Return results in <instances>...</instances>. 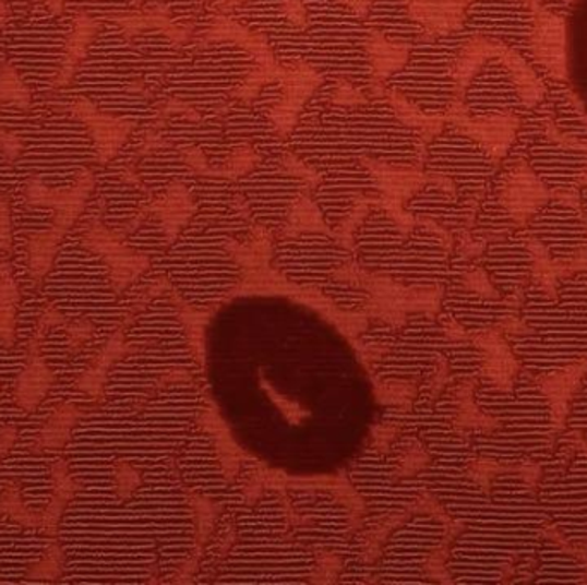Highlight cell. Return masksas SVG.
<instances>
[{"mask_svg":"<svg viewBox=\"0 0 587 585\" xmlns=\"http://www.w3.org/2000/svg\"><path fill=\"white\" fill-rule=\"evenodd\" d=\"M567 428L575 434H579L580 440L587 445V392L579 389L577 395L572 398L571 409H568Z\"/></svg>","mask_w":587,"mask_h":585,"instance_id":"2e32d148","label":"cell"},{"mask_svg":"<svg viewBox=\"0 0 587 585\" xmlns=\"http://www.w3.org/2000/svg\"><path fill=\"white\" fill-rule=\"evenodd\" d=\"M65 342H68V350L71 356L80 353L95 335V325L86 318H77V320H69L64 326Z\"/></svg>","mask_w":587,"mask_h":585,"instance_id":"9a60e30c","label":"cell"},{"mask_svg":"<svg viewBox=\"0 0 587 585\" xmlns=\"http://www.w3.org/2000/svg\"><path fill=\"white\" fill-rule=\"evenodd\" d=\"M116 491L119 498L125 500L129 494L133 493L134 489L140 486V476L131 465L125 462H117L116 464Z\"/></svg>","mask_w":587,"mask_h":585,"instance_id":"ac0fdd59","label":"cell"},{"mask_svg":"<svg viewBox=\"0 0 587 585\" xmlns=\"http://www.w3.org/2000/svg\"><path fill=\"white\" fill-rule=\"evenodd\" d=\"M81 246L104 260L105 266L109 270L110 285L116 294L128 289L148 266L145 256L125 248L121 236L105 229L100 222H95L89 229H86Z\"/></svg>","mask_w":587,"mask_h":585,"instance_id":"5b68a950","label":"cell"},{"mask_svg":"<svg viewBox=\"0 0 587 585\" xmlns=\"http://www.w3.org/2000/svg\"><path fill=\"white\" fill-rule=\"evenodd\" d=\"M535 50L539 61L550 69L551 76H563V23L553 14L536 16Z\"/></svg>","mask_w":587,"mask_h":585,"instance_id":"8fae6325","label":"cell"},{"mask_svg":"<svg viewBox=\"0 0 587 585\" xmlns=\"http://www.w3.org/2000/svg\"><path fill=\"white\" fill-rule=\"evenodd\" d=\"M17 438H20V429L16 426H4L0 429V461H4L11 450L16 446Z\"/></svg>","mask_w":587,"mask_h":585,"instance_id":"d6986e66","label":"cell"},{"mask_svg":"<svg viewBox=\"0 0 587 585\" xmlns=\"http://www.w3.org/2000/svg\"><path fill=\"white\" fill-rule=\"evenodd\" d=\"M133 350V345L124 341V330H117L112 337L107 341V344L101 347L92 366L74 381V389L85 393L86 397L92 398L93 404H104L105 383L109 377V369L112 368L113 362L119 361Z\"/></svg>","mask_w":587,"mask_h":585,"instance_id":"ba28073f","label":"cell"},{"mask_svg":"<svg viewBox=\"0 0 587 585\" xmlns=\"http://www.w3.org/2000/svg\"><path fill=\"white\" fill-rule=\"evenodd\" d=\"M50 477H52V497H50L47 506L41 510L38 533L50 537V539H56L65 510L81 491V482L76 481V477L69 467V462L64 458L53 462L52 467H50Z\"/></svg>","mask_w":587,"mask_h":585,"instance_id":"9c48e42d","label":"cell"},{"mask_svg":"<svg viewBox=\"0 0 587 585\" xmlns=\"http://www.w3.org/2000/svg\"><path fill=\"white\" fill-rule=\"evenodd\" d=\"M520 368L550 377L587 365V268L527 285L519 317L503 326Z\"/></svg>","mask_w":587,"mask_h":585,"instance_id":"7a4b0ae2","label":"cell"},{"mask_svg":"<svg viewBox=\"0 0 587 585\" xmlns=\"http://www.w3.org/2000/svg\"><path fill=\"white\" fill-rule=\"evenodd\" d=\"M550 198V191L536 179L535 174L520 167L511 174L500 194L503 208L519 227H526L527 222L548 205Z\"/></svg>","mask_w":587,"mask_h":585,"instance_id":"52a82bcc","label":"cell"},{"mask_svg":"<svg viewBox=\"0 0 587 585\" xmlns=\"http://www.w3.org/2000/svg\"><path fill=\"white\" fill-rule=\"evenodd\" d=\"M68 318L57 309V306L50 302V305H47L41 309L40 317H38L37 325H35V332H33L32 337L44 342L52 330H64V326L68 325Z\"/></svg>","mask_w":587,"mask_h":585,"instance_id":"e0dca14e","label":"cell"},{"mask_svg":"<svg viewBox=\"0 0 587 585\" xmlns=\"http://www.w3.org/2000/svg\"><path fill=\"white\" fill-rule=\"evenodd\" d=\"M481 263L496 289L507 297H523L535 278L562 277L568 273L550 260L547 249L527 227L488 242Z\"/></svg>","mask_w":587,"mask_h":585,"instance_id":"277c9868","label":"cell"},{"mask_svg":"<svg viewBox=\"0 0 587 585\" xmlns=\"http://www.w3.org/2000/svg\"><path fill=\"white\" fill-rule=\"evenodd\" d=\"M20 285L8 261L0 260V344L13 349L16 344L17 308H20Z\"/></svg>","mask_w":587,"mask_h":585,"instance_id":"7c38bea8","label":"cell"},{"mask_svg":"<svg viewBox=\"0 0 587 585\" xmlns=\"http://www.w3.org/2000/svg\"><path fill=\"white\" fill-rule=\"evenodd\" d=\"M586 553H587V549H586Z\"/></svg>","mask_w":587,"mask_h":585,"instance_id":"ffe728a7","label":"cell"},{"mask_svg":"<svg viewBox=\"0 0 587 585\" xmlns=\"http://www.w3.org/2000/svg\"><path fill=\"white\" fill-rule=\"evenodd\" d=\"M9 518L25 529H40L41 512L26 506L20 481L9 482L0 493V521Z\"/></svg>","mask_w":587,"mask_h":585,"instance_id":"4fadbf2b","label":"cell"},{"mask_svg":"<svg viewBox=\"0 0 587 585\" xmlns=\"http://www.w3.org/2000/svg\"><path fill=\"white\" fill-rule=\"evenodd\" d=\"M41 344L38 338H29L25 368L14 383V404L26 414L35 413L57 383V374L41 356Z\"/></svg>","mask_w":587,"mask_h":585,"instance_id":"8992f818","label":"cell"},{"mask_svg":"<svg viewBox=\"0 0 587 585\" xmlns=\"http://www.w3.org/2000/svg\"><path fill=\"white\" fill-rule=\"evenodd\" d=\"M587 365L550 377L520 369L512 385L479 381L475 401L496 422L490 433L472 434L475 453L502 465L543 467L567 429L572 398L579 392Z\"/></svg>","mask_w":587,"mask_h":585,"instance_id":"6da1fadb","label":"cell"},{"mask_svg":"<svg viewBox=\"0 0 587 585\" xmlns=\"http://www.w3.org/2000/svg\"><path fill=\"white\" fill-rule=\"evenodd\" d=\"M86 416H88V410L77 407L73 402H61V404H57L49 419L45 421V425L38 431L29 452L33 455L62 452L68 446L69 441H71V437H73L74 428Z\"/></svg>","mask_w":587,"mask_h":585,"instance_id":"30bf717a","label":"cell"},{"mask_svg":"<svg viewBox=\"0 0 587 585\" xmlns=\"http://www.w3.org/2000/svg\"><path fill=\"white\" fill-rule=\"evenodd\" d=\"M64 551L57 539H52L49 548L45 549L44 557L32 561L26 566L28 581H59L64 575Z\"/></svg>","mask_w":587,"mask_h":585,"instance_id":"5bb4252c","label":"cell"},{"mask_svg":"<svg viewBox=\"0 0 587 585\" xmlns=\"http://www.w3.org/2000/svg\"><path fill=\"white\" fill-rule=\"evenodd\" d=\"M538 500L551 527L575 548L587 549V445L565 429L541 467Z\"/></svg>","mask_w":587,"mask_h":585,"instance_id":"3957f363","label":"cell"}]
</instances>
